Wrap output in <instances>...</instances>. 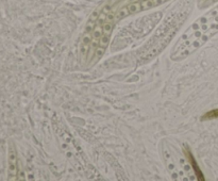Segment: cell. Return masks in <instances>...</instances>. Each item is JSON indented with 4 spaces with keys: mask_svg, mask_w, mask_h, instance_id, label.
Returning <instances> with one entry per match:
<instances>
[{
    "mask_svg": "<svg viewBox=\"0 0 218 181\" xmlns=\"http://www.w3.org/2000/svg\"><path fill=\"white\" fill-rule=\"evenodd\" d=\"M194 2L195 0H180L174 4L151 39L138 51L137 60L140 64L149 62L166 48L190 14Z\"/></svg>",
    "mask_w": 218,
    "mask_h": 181,
    "instance_id": "obj_1",
    "label": "cell"
},
{
    "mask_svg": "<svg viewBox=\"0 0 218 181\" xmlns=\"http://www.w3.org/2000/svg\"><path fill=\"white\" fill-rule=\"evenodd\" d=\"M161 153L163 162L167 172L174 180H195L197 179L195 171L192 166L186 151H179L171 143L164 140L161 145Z\"/></svg>",
    "mask_w": 218,
    "mask_h": 181,
    "instance_id": "obj_2",
    "label": "cell"
},
{
    "mask_svg": "<svg viewBox=\"0 0 218 181\" xmlns=\"http://www.w3.org/2000/svg\"><path fill=\"white\" fill-rule=\"evenodd\" d=\"M168 0H140L136 2H131L120 7L119 9H116L115 11V19L116 21H119L128 16L137 14L144 11H148L150 9L156 8L160 5L164 4Z\"/></svg>",
    "mask_w": 218,
    "mask_h": 181,
    "instance_id": "obj_3",
    "label": "cell"
},
{
    "mask_svg": "<svg viewBox=\"0 0 218 181\" xmlns=\"http://www.w3.org/2000/svg\"><path fill=\"white\" fill-rule=\"evenodd\" d=\"M19 167L17 153L13 143H10L8 151V179L9 180H19Z\"/></svg>",
    "mask_w": 218,
    "mask_h": 181,
    "instance_id": "obj_4",
    "label": "cell"
},
{
    "mask_svg": "<svg viewBox=\"0 0 218 181\" xmlns=\"http://www.w3.org/2000/svg\"><path fill=\"white\" fill-rule=\"evenodd\" d=\"M136 1H140V0H119V5L120 7H122V5L128 4V3L136 2Z\"/></svg>",
    "mask_w": 218,
    "mask_h": 181,
    "instance_id": "obj_5",
    "label": "cell"
}]
</instances>
